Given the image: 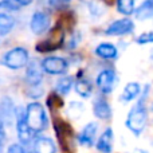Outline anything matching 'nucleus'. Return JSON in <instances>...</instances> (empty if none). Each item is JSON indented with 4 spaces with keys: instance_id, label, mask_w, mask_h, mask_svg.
<instances>
[{
    "instance_id": "nucleus-1",
    "label": "nucleus",
    "mask_w": 153,
    "mask_h": 153,
    "mask_svg": "<svg viewBox=\"0 0 153 153\" xmlns=\"http://www.w3.org/2000/svg\"><path fill=\"white\" fill-rule=\"evenodd\" d=\"M149 90V85L146 86L145 91H144L141 100L137 102V105L130 110L129 116L126 118V126L132 130L134 134H141L143 130L145 129V124H146V110L144 108V100L146 98V94H148Z\"/></svg>"
},
{
    "instance_id": "nucleus-2",
    "label": "nucleus",
    "mask_w": 153,
    "mask_h": 153,
    "mask_svg": "<svg viewBox=\"0 0 153 153\" xmlns=\"http://www.w3.org/2000/svg\"><path fill=\"white\" fill-rule=\"evenodd\" d=\"M26 122L32 133H39L47 126V117L43 106L38 102H32L27 106L26 114H24Z\"/></svg>"
},
{
    "instance_id": "nucleus-3",
    "label": "nucleus",
    "mask_w": 153,
    "mask_h": 153,
    "mask_svg": "<svg viewBox=\"0 0 153 153\" xmlns=\"http://www.w3.org/2000/svg\"><path fill=\"white\" fill-rule=\"evenodd\" d=\"M28 63V51L23 47H15L5 53L1 58V65L8 69L18 70L27 66Z\"/></svg>"
},
{
    "instance_id": "nucleus-4",
    "label": "nucleus",
    "mask_w": 153,
    "mask_h": 153,
    "mask_svg": "<svg viewBox=\"0 0 153 153\" xmlns=\"http://www.w3.org/2000/svg\"><path fill=\"white\" fill-rule=\"evenodd\" d=\"M63 39H65L63 31L59 27H55L48 39L43 40L39 45H36V51H39V53H50V51H54L61 47L62 43H63Z\"/></svg>"
},
{
    "instance_id": "nucleus-5",
    "label": "nucleus",
    "mask_w": 153,
    "mask_h": 153,
    "mask_svg": "<svg viewBox=\"0 0 153 153\" xmlns=\"http://www.w3.org/2000/svg\"><path fill=\"white\" fill-rule=\"evenodd\" d=\"M26 110H23L22 108H15V118H16V129H18V137L19 141L22 144H28L32 138L34 133L31 132V129L28 128L24 118Z\"/></svg>"
},
{
    "instance_id": "nucleus-6",
    "label": "nucleus",
    "mask_w": 153,
    "mask_h": 153,
    "mask_svg": "<svg viewBox=\"0 0 153 153\" xmlns=\"http://www.w3.org/2000/svg\"><path fill=\"white\" fill-rule=\"evenodd\" d=\"M42 70L51 75L63 74L67 70V62L63 58H59V56H48V58L43 59Z\"/></svg>"
},
{
    "instance_id": "nucleus-7",
    "label": "nucleus",
    "mask_w": 153,
    "mask_h": 153,
    "mask_svg": "<svg viewBox=\"0 0 153 153\" xmlns=\"http://www.w3.org/2000/svg\"><path fill=\"white\" fill-rule=\"evenodd\" d=\"M15 118V106L10 97H3L0 101V125L11 126Z\"/></svg>"
},
{
    "instance_id": "nucleus-8",
    "label": "nucleus",
    "mask_w": 153,
    "mask_h": 153,
    "mask_svg": "<svg viewBox=\"0 0 153 153\" xmlns=\"http://www.w3.org/2000/svg\"><path fill=\"white\" fill-rule=\"evenodd\" d=\"M134 30V23L130 19H120L116 20L106 28V35L110 36H121V35H128Z\"/></svg>"
},
{
    "instance_id": "nucleus-9",
    "label": "nucleus",
    "mask_w": 153,
    "mask_h": 153,
    "mask_svg": "<svg viewBox=\"0 0 153 153\" xmlns=\"http://www.w3.org/2000/svg\"><path fill=\"white\" fill-rule=\"evenodd\" d=\"M30 27H31V31L34 34H36V35L43 34L50 27V16L46 12H43V11H36L31 18Z\"/></svg>"
},
{
    "instance_id": "nucleus-10",
    "label": "nucleus",
    "mask_w": 153,
    "mask_h": 153,
    "mask_svg": "<svg viewBox=\"0 0 153 153\" xmlns=\"http://www.w3.org/2000/svg\"><path fill=\"white\" fill-rule=\"evenodd\" d=\"M114 83H116V73L110 69L102 70L100 73V75L97 76V85L100 87V90L105 94L113 91L114 89Z\"/></svg>"
},
{
    "instance_id": "nucleus-11",
    "label": "nucleus",
    "mask_w": 153,
    "mask_h": 153,
    "mask_svg": "<svg viewBox=\"0 0 153 153\" xmlns=\"http://www.w3.org/2000/svg\"><path fill=\"white\" fill-rule=\"evenodd\" d=\"M26 79L30 83V86H38V85H40V82H42V79H43L42 66H39L35 61L31 62V63H27Z\"/></svg>"
},
{
    "instance_id": "nucleus-12",
    "label": "nucleus",
    "mask_w": 153,
    "mask_h": 153,
    "mask_svg": "<svg viewBox=\"0 0 153 153\" xmlns=\"http://www.w3.org/2000/svg\"><path fill=\"white\" fill-rule=\"evenodd\" d=\"M95 133H97V124L90 122L82 129V132L78 134V141L83 146H91L94 143Z\"/></svg>"
},
{
    "instance_id": "nucleus-13",
    "label": "nucleus",
    "mask_w": 153,
    "mask_h": 153,
    "mask_svg": "<svg viewBox=\"0 0 153 153\" xmlns=\"http://www.w3.org/2000/svg\"><path fill=\"white\" fill-rule=\"evenodd\" d=\"M113 130L110 128L105 130V132L101 134L100 140L97 143V149L100 151L101 153H110L113 151Z\"/></svg>"
},
{
    "instance_id": "nucleus-14",
    "label": "nucleus",
    "mask_w": 153,
    "mask_h": 153,
    "mask_svg": "<svg viewBox=\"0 0 153 153\" xmlns=\"http://www.w3.org/2000/svg\"><path fill=\"white\" fill-rule=\"evenodd\" d=\"M93 110H94L95 117H98L100 120H109L111 117L110 105H109L103 98H98V100L95 101Z\"/></svg>"
},
{
    "instance_id": "nucleus-15",
    "label": "nucleus",
    "mask_w": 153,
    "mask_h": 153,
    "mask_svg": "<svg viewBox=\"0 0 153 153\" xmlns=\"http://www.w3.org/2000/svg\"><path fill=\"white\" fill-rule=\"evenodd\" d=\"M95 54L103 59H114L118 55L117 47L110 43H101L97 48H95Z\"/></svg>"
},
{
    "instance_id": "nucleus-16",
    "label": "nucleus",
    "mask_w": 153,
    "mask_h": 153,
    "mask_svg": "<svg viewBox=\"0 0 153 153\" xmlns=\"http://www.w3.org/2000/svg\"><path fill=\"white\" fill-rule=\"evenodd\" d=\"M34 151L35 153H55V145L50 138L46 137H40L35 141L34 145Z\"/></svg>"
},
{
    "instance_id": "nucleus-17",
    "label": "nucleus",
    "mask_w": 153,
    "mask_h": 153,
    "mask_svg": "<svg viewBox=\"0 0 153 153\" xmlns=\"http://www.w3.org/2000/svg\"><path fill=\"white\" fill-rule=\"evenodd\" d=\"M140 94V85L137 82H130L125 86L124 93L121 95V101H125V102H129V101L134 100V98L138 97Z\"/></svg>"
},
{
    "instance_id": "nucleus-18",
    "label": "nucleus",
    "mask_w": 153,
    "mask_h": 153,
    "mask_svg": "<svg viewBox=\"0 0 153 153\" xmlns=\"http://www.w3.org/2000/svg\"><path fill=\"white\" fill-rule=\"evenodd\" d=\"M13 26H15V19L8 13L0 12V36L10 34Z\"/></svg>"
},
{
    "instance_id": "nucleus-19",
    "label": "nucleus",
    "mask_w": 153,
    "mask_h": 153,
    "mask_svg": "<svg viewBox=\"0 0 153 153\" xmlns=\"http://www.w3.org/2000/svg\"><path fill=\"white\" fill-rule=\"evenodd\" d=\"M75 91L78 93L81 97L87 98V97H90V95H91L93 85L90 83L89 79H86V78H79L78 81L75 82Z\"/></svg>"
},
{
    "instance_id": "nucleus-20",
    "label": "nucleus",
    "mask_w": 153,
    "mask_h": 153,
    "mask_svg": "<svg viewBox=\"0 0 153 153\" xmlns=\"http://www.w3.org/2000/svg\"><path fill=\"white\" fill-rule=\"evenodd\" d=\"M153 16V1L152 0H146L145 3L140 5L138 10H136V18L138 20H145L148 18Z\"/></svg>"
},
{
    "instance_id": "nucleus-21",
    "label": "nucleus",
    "mask_w": 153,
    "mask_h": 153,
    "mask_svg": "<svg viewBox=\"0 0 153 153\" xmlns=\"http://www.w3.org/2000/svg\"><path fill=\"white\" fill-rule=\"evenodd\" d=\"M71 86H73V78L71 76H63V78H61L58 82H56L55 90H56L58 94L66 95L67 93L71 90Z\"/></svg>"
},
{
    "instance_id": "nucleus-22",
    "label": "nucleus",
    "mask_w": 153,
    "mask_h": 153,
    "mask_svg": "<svg viewBox=\"0 0 153 153\" xmlns=\"http://www.w3.org/2000/svg\"><path fill=\"white\" fill-rule=\"evenodd\" d=\"M117 8L120 13L132 15L134 12V0H117Z\"/></svg>"
},
{
    "instance_id": "nucleus-23",
    "label": "nucleus",
    "mask_w": 153,
    "mask_h": 153,
    "mask_svg": "<svg viewBox=\"0 0 153 153\" xmlns=\"http://www.w3.org/2000/svg\"><path fill=\"white\" fill-rule=\"evenodd\" d=\"M89 8H90V13L94 16H100L102 15L103 12H105V8H103V5L101 4L100 1H97V0H93V1L89 3Z\"/></svg>"
},
{
    "instance_id": "nucleus-24",
    "label": "nucleus",
    "mask_w": 153,
    "mask_h": 153,
    "mask_svg": "<svg viewBox=\"0 0 153 153\" xmlns=\"http://www.w3.org/2000/svg\"><path fill=\"white\" fill-rule=\"evenodd\" d=\"M20 5L15 1V0H1L0 1V10L5 11H18Z\"/></svg>"
},
{
    "instance_id": "nucleus-25",
    "label": "nucleus",
    "mask_w": 153,
    "mask_h": 153,
    "mask_svg": "<svg viewBox=\"0 0 153 153\" xmlns=\"http://www.w3.org/2000/svg\"><path fill=\"white\" fill-rule=\"evenodd\" d=\"M82 110H83V105L78 102H71L70 103V109H69V114L73 117V118H78L82 114Z\"/></svg>"
},
{
    "instance_id": "nucleus-26",
    "label": "nucleus",
    "mask_w": 153,
    "mask_h": 153,
    "mask_svg": "<svg viewBox=\"0 0 153 153\" xmlns=\"http://www.w3.org/2000/svg\"><path fill=\"white\" fill-rule=\"evenodd\" d=\"M48 4L54 10H66L71 4V0H48Z\"/></svg>"
},
{
    "instance_id": "nucleus-27",
    "label": "nucleus",
    "mask_w": 153,
    "mask_h": 153,
    "mask_svg": "<svg viewBox=\"0 0 153 153\" xmlns=\"http://www.w3.org/2000/svg\"><path fill=\"white\" fill-rule=\"evenodd\" d=\"M137 43L138 45H149V43H153V31H148V32L141 34L137 38Z\"/></svg>"
},
{
    "instance_id": "nucleus-28",
    "label": "nucleus",
    "mask_w": 153,
    "mask_h": 153,
    "mask_svg": "<svg viewBox=\"0 0 153 153\" xmlns=\"http://www.w3.org/2000/svg\"><path fill=\"white\" fill-rule=\"evenodd\" d=\"M82 36L79 32H74V35H73V38L70 39V42L67 43V48H75L76 46L79 45V42H81Z\"/></svg>"
},
{
    "instance_id": "nucleus-29",
    "label": "nucleus",
    "mask_w": 153,
    "mask_h": 153,
    "mask_svg": "<svg viewBox=\"0 0 153 153\" xmlns=\"http://www.w3.org/2000/svg\"><path fill=\"white\" fill-rule=\"evenodd\" d=\"M42 94H43V89L40 87V85L31 86V90L28 91V97H31V98H39Z\"/></svg>"
},
{
    "instance_id": "nucleus-30",
    "label": "nucleus",
    "mask_w": 153,
    "mask_h": 153,
    "mask_svg": "<svg viewBox=\"0 0 153 153\" xmlns=\"http://www.w3.org/2000/svg\"><path fill=\"white\" fill-rule=\"evenodd\" d=\"M7 153H26V151H24L23 146L19 145V144H12V145L8 148Z\"/></svg>"
},
{
    "instance_id": "nucleus-31",
    "label": "nucleus",
    "mask_w": 153,
    "mask_h": 153,
    "mask_svg": "<svg viewBox=\"0 0 153 153\" xmlns=\"http://www.w3.org/2000/svg\"><path fill=\"white\" fill-rule=\"evenodd\" d=\"M5 141V130H4V126L0 125V149L3 148V144Z\"/></svg>"
},
{
    "instance_id": "nucleus-32",
    "label": "nucleus",
    "mask_w": 153,
    "mask_h": 153,
    "mask_svg": "<svg viewBox=\"0 0 153 153\" xmlns=\"http://www.w3.org/2000/svg\"><path fill=\"white\" fill-rule=\"evenodd\" d=\"M15 1L22 7V5H28V4H31L34 0H15Z\"/></svg>"
},
{
    "instance_id": "nucleus-33",
    "label": "nucleus",
    "mask_w": 153,
    "mask_h": 153,
    "mask_svg": "<svg viewBox=\"0 0 153 153\" xmlns=\"http://www.w3.org/2000/svg\"><path fill=\"white\" fill-rule=\"evenodd\" d=\"M132 153H148V152H145L144 149H134Z\"/></svg>"
},
{
    "instance_id": "nucleus-34",
    "label": "nucleus",
    "mask_w": 153,
    "mask_h": 153,
    "mask_svg": "<svg viewBox=\"0 0 153 153\" xmlns=\"http://www.w3.org/2000/svg\"><path fill=\"white\" fill-rule=\"evenodd\" d=\"M151 58H152V61H153V53H152V55H151Z\"/></svg>"
},
{
    "instance_id": "nucleus-35",
    "label": "nucleus",
    "mask_w": 153,
    "mask_h": 153,
    "mask_svg": "<svg viewBox=\"0 0 153 153\" xmlns=\"http://www.w3.org/2000/svg\"><path fill=\"white\" fill-rule=\"evenodd\" d=\"M151 109H152V111H153V103H152V108Z\"/></svg>"
},
{
    "instance_id": "nucleus-36",
    "label": "nucleus",
    "mask_w": 153,
    "mask_h": 153,
    "mask_svg": "<svg viewBox=\"0 0 153 153\" xmlns=\"http://www.w3.org/2000/svg\"><path fill=\"white\" fill-rule=\"evenodd\" d=\"M0 153H1V149H0Z\"/></svg>"
},
{
    "instance_id": "nucleus-37",
    "label": "nucleus",
    "mask_w": 153,
    "mask_h": 153,
    "mask_svg": "<svg viewBox=\"0 0 153 153\" xmlns=\"http://www.w3.org/2000/svg\"><path fill=\"white\" fill-rule=\"evenodd\" d=\"M26 153H28V152H26Z\"/></svg>"
},
{
    "instance_id": "nucleus-38",
    "label": "nucleus",
    "mask_w": 153,
    "mask_h": 153,
    "mask_svg": "<svg viewBox=\"0 0 153 153\" xmlns=\"http://www.w3.org/2000/svg\"><path fill=\"white\" fill-rule=\"evenodd\" d=\"M152 1H153V0H152Z\"/></svg>"
}]
</instances>
